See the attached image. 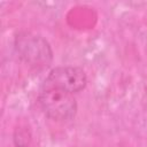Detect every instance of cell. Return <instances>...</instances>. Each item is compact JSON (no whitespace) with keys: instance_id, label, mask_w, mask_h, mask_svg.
Masks as SVG:
<instances>
[{"instance_id":"obj_1","label":"cell","mask_w":147,"mask_h":147,"mask_svg":"<svg viewBox=\"0 0 147 147\" xmlns=\"http://www.w3.org/2000/svg\"><path fill=\"white\" fill-rule=\"evenodd\" d=\"M14 46L20 59L33 68H46L53 60L52 47L40 34L26 31L18 32Z\"/></svg>"},{"instance_id":"obj_2","label":"cell","mask_w":147,"mask_h":147,"mask_svg":"<svg viewBox=\"0 0 147 147\" xmlns=\"http://www.w3.org/2000/svg\"><path fill=\"white\" fill-rule=\"evenodd\" d=\"M38 103L42 113L54 121H69L77 114V101L74 94L56 87L42 86Z\"/></svg>"},{"instance_id":"obj_3","label":"cell","mask_w":147,"mask_h":147,"mask_svg":"<svg viewBox=\"0 0 147 147\" xmlns=\"http://www.w3.org/2000/svg\"><path fill=\"white\" fill-rule=\"evenodd\" d=\"M86 84L87 76L82 68L64 65L52 69L48 76L45 78L42 86L56 87L74 94L84 90L86 87Z\"/></svg>"}]
</instances>
